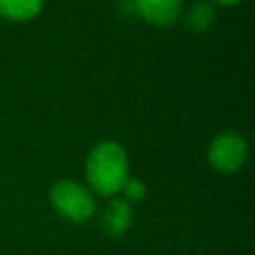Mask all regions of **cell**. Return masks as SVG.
I'll use <instances>...</instances> for the list:
<instances>
[{"label":"cell","instance_id":"1","mask_svg":"<svg viewBox=\"0 0 255 255\" xmlns=\"http://www.w3.org/2000/svg\"><path fill=\"white\" fill-rule=\"evenodd\" d=\"M129 177L128 153L122 143L104 139L96 143L86 157L88 187L104 197H116Z\"/></svg>","mask_w":255,"mask_h":255},{"label":"cell","instance_id":"2","mask_svg":"<svg viewBox=\"0 0 255 255\" xmlns=\"http://www.w3.org/2000/svg\"><path fill=\"white\" fill-rule=\"evenodd\" d=\"M54 211L70 223H86L96 213L94 191L76 179H58L48 191Z\"/></svg>","mask_w":255,"mask_h":255},{"label":"cell","instance_id":"3","mask_svg":"<svg viewBox=\"0 0 255 255\" xmlns=\"http://www.w3.org/2000/svg\"><path fill=\"white\" fill-rule=\"evenodd\" d=\"M247 159V141L237 131H221L207 145V161L221 173L241 169Z\"/></svg>","mask_w":255,"mask_h":255},{"label":"cell","instance_id":"4","mask_svg":"<svg viewBox=\"0 0 255 255\" xmlns=\"http://www.w3.org/2000/svg\"><path fill=\"white\" fill-rule=\"evenodd\" d=\"M133 221V209L131 203H128L124 197H110L104 209L100 211V229L112 237L118 239L126 235Z\"/></svg>","mask_w":255,"mask_h":255},{"label":"cell","instance_id":"5","mask_svg":"<svg viewBox=\"0 0 255 255\" xmlns=\"http://www.w3.org/2000/svg\"><path fill=\"white\" fill-rule=\"evenodd\" d=\"M133 8L145 20L167 26L181 12V0H133Z\"/></svg>","mask_w":255,"mask_h":255},{"label":"cell","instance_id":"6","mask_svg":"<svg viewBox=\"0 0 255 255\" xmlns=\"http://www.w3.org/2000/svg\"><path fill=\"white\" fill-rule=\"evenodd\" d=\"M213 18H215V8H213V4H211L209 0H195V2L187 8V12H185V16H183V24H185V28H187L189 32L199 34V32H203V30H207V28L211 26Z\"/></svg>","mask_w":255,"mask_h":255},{"label":"cell","instance_id":"7","mask_svg":"<svg viewBox=\"0 0 255 255\" xmlns=\"http://www.w3.org/2000/svg\"><path fill=\"white\" fill-rule=\"evenodd\" d=\"M42 10V0H0V16L10 20H30Z\"/></svg>","mask_w":255,"mask_h":255},{"label":"cell","instance_id":"8","mask_svg":"<svg viewBox=\"0 0 255 255\" xmlns=\"http://www.w3.org/2000/svg\"><path fill=\"white\" fill-rule=\"evenodd\" d=\"M122 193H124V199L128 203L141 201L145 197V183L139 177H128L124 187H122Z\"/></svg>","mask_w":255,"mask_h":255},{"label":"cell","instance_id":"9","mask_svg":"<svg viewBox=\"0 0 255 255\" xmlns=\"http://www.w3.org/2000/svg\"><path fill=\"white\" fill-rule=\"evenodd\" d=\"M215 2H221V4H235V2H239V0H215Z\"/></svg>","mask_w":255,"mask_h":255}]
</instances>
